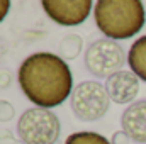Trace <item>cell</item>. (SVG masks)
I'll use <instances>...</instances> for the list:
<instances>
[{"instance_id":"8fae6325","label":"cell","mask_w":146,"mask_h":144,"mask_svg":"<svg viewBox=\"0 0 146 144\" xmlns=\"http://www.w3.org/2000/svg\"><path fill=\"white\" fill-rule=\"evenodd\" d=\"M65 144H110V141L106 136H100L97 132L92 131H82V132H75L66 137Z\"/></svg>"},{"instance_id":"8992f818","label":"cell","mask_w":146,"mask_h":144,"mask_svg":"<svg viewBox=\"0 0 146 144\" xmlns=\"http://www.w3.org/2000/svg\"><path fill=\"white\" fill-rule=\"evenodd\" d=\"M46 15L60 26H80L94 10L90 0H44L41 2Z\"/></svg>"},{"instance_id":"5b68a950","label":"cell","mask_w":146,"mask_h":144,"mask_svg":"<svg viewBox=\"0 0 146 144\" xmlns=\"http://www.w3.org/2000/svg\"><path fill=\"white\" fill-rule=\"evenodd\" d=\"M124 63H126V54L117 41L102 37L94 41L87 48L85 66L94 76L107 80L114 73L121 71Z\"/></svg>"},{"instance_id":"9c48e42d","label":"cell","mask_w":146,"mask_h":144,"mask_svg":"<svg viewBox=\"0 0 146 144\" xmlns=\"http://www.w3.org/2000/svg\"><path fill=\"white\" fill-rule=\"evenodd\" d=\"M127 65L138 78L146 81V34L138 37L131 44L127 54Z\"/></svg>"},{"instance_id":"9a60e30c","label":"cell","mask_w":146,"mask_h":144,"mask_svg":"<svg viewBox=\"0 0 146 144\" xmlns=\"http://www.w3.org/2000/svg\"><path fill=\"white\" fill-rule=\"evenodd\" d=\"M127 143H129V136L124 131H117L110 139V144H127Z\"/></svg>"},{"instance_id":"4fadbf2b","label":"cell","mask_w":146,"mask_h":144,"mask_svg":"<svg viewBox=\"0 0 146 144\" xmlns=\"http://www.w3.org/2000/svg\"><path fill=\"white\" fill-rule=\"evenodd\" d=\"M14 81V75L9 68H0V90H7Z\"/></svg>"},{"instance_id":"6da1fadb","label":"cell","mask_w":146,"mask_h":144,"mask_svg":"<svg viewBox=\"0 0 146 144\" xmlns=\"http://www.w3.org/2000/svg\"><path fill=\"white\" fill-rule=\"evenodd\" d=\"M19 85L24 95L39 108L61 105L73 92V76L68 63L54 53H34L19 66Z\"/></svg>"},{"instance_id":"30bf717a","label":"cell","mask_w":146,"mask_h":144,"mask_svg":"<svg viewBox=\"0 0 146 144\" xmlns=\"http://www.w3.org/2000/svg\"><path fill=\"white\" fill-rule=\"evenodd\" d=\"M83 49V39L80 34H66L61 37L60 46H58V56L63 58L65 61L75 59Z\"/></svg>"},{"instance_id":"7c38bea8","label":"cell","mask_w":146,"mask_h":144,"mask_svg":"<svg viewBox=\"0 0 146 144\" xmlns=\"http://www.w3.org/2000/svg\"><path fill=\"white\" fill-rule=\"evenodd\" d=\"M15 117V108L9 100H0V122H10Z\"/></svg>"},{"instance_id":"5bb4252c","label":"cell","mask_w":146,"mask_h":144,"mask_svg":"<svg viewBox=\"0 0 146 144\" xmlns=\"http://www.w3.org/2000/svg\"><path fill=\"white\" fill-rule=\"evenodd\" d=\"M0 144H24V143L15 139L10 131H2L0 132Z\"/></svg>"},{"instance_id":"3957f363","label":"cell","mask_w":146,"mask_h":144,"mask_svg":"<svg viewBox=\"0 0 146 144\" xmlns=\"http://www.w3.org/2000/svg\"><path fill=\"white\" fill-rule=\"evenodd\" d=\"M17 134L24 144H56L61 124L58 115L48 108H27L19 117Z\"/></svg>"},{"instance_id":"e0dca14e","label":"cell","mask_w":146,"mask_h":144,"mask_svg":"<svg viewBox=\"0 0 146 144\" xmlns=\"http://www.w3.org/2000/svg\"><path fill=\"white\" fill-rule=\"evenodd\" d=\"M5 51H7V49H5V42L0 39V58L3 56V53H5Z\"/></svg>"},{"instance_id":"7a4b0ae2","label":"cell","mask_w":146,"mask_h":144,"mask_svg":"<svg viewBox=\"0 0 146 144\" xmlns=\"http://www.w3.org/2000/svg\"><path fill=\"white\" fill-rule=\"evenodd\" d=\"M94 19L107 39H129L145 27V5L139 0H99L94 5Z\"/></svg>"},{"instance_id":"ba28073f","label":"cell","mask_w":146,"mask_h":144,"mask_svg":"<svg viewBox=\"0 0 146 144\" xmlns=\"http://www.w3.org/2000/svg\"><path fill=\"white\" fill-rule=\"evenodd\" d=\"M121 126L131 141L139 144L146 143V98L126 107L121 115Z\"/></svg>"},{"instance_id":"2e32d148","label":"cell","mask_w":146,"mask_h":144,"mask_svg":"<svg viewBox=\"0 0 146 144\" xmlns=\"http://www.w3.org/2000/svg\"><path fill=\"white\" fill-rule=\"evenodd\" d=\"M9 10H10V2L9 0H0V22L9 15Z\"/></svg>"},{"instance_id":"277c9868","label":"cell","mask_w":146,"mask_h":144,"mask_svg":"<svg viewBox=\"0 0 146 144\" xmlns=\"http://www.w3.org/2000/svg\"><path fill=\"white\" fill-rule=\"evenodd\" d=\"M109 104L110 98L106 87L94 80L78 83L70 97L73 114L83 122H94L102 119L109 110Z\"/></svg>"},{"instance_id":"52a82bcc","label":"cell","mask_w":146,"mask_h":144,"mask_svg":"<svg viewBox=\"0 0 146 144\" xmlns=\"http://www.w3.org/2000/svg\"><path fill=\"white\" fill-rule=\"evenodd\" d=\"M104 87L107 90L109 98L114 104L131 105L139 93V78L133 71L121 70V71L114 73L112 76H109Z\"/></svg>"}]
</instances>
